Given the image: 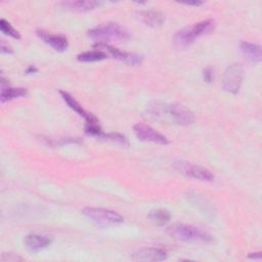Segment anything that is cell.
<instances>
[{"label": "cell", "mask_w": 262, "mask_h": 262, "mask_svg": "<svg viewBox=\"0 0 262 262\" xmlns=\"http://www.w3.org/2000/svg\"><path fill=\"white\" fill-rule=\"evenodd\" d=\"M182 4H185V5H193V6H199V5H202L203 2L202 1H188V2H182Z\"/></svg>", "instance_id": "cell-25"}, {"label": "cell", "mask_w": 262, "mask_h": 262, "mask_svg": "<svg viewBox=\"0 0 262 262\" xmlns=\"http://www.w3.org/2000/svg\"><path fill=\"white\" fill-rule=\"evenodd\" d=\"M87 36L100 44L126 41L130 38L129 32L124 27L116 23H107L96 26L87 32Z\"/></svg>", "instance_id": "cell-2"}, {"label": "cell", "mask_w": 262, "mask_h": 262, "mask_svg": "<svg viewBox=\"0 0 262 262\" xmlns=\"http://www.w3.org/2000/svg\"><path fill=\"white\" fill-rule=\"evenodd\" d=\"M248 257H249V258H251V259H257V260H260L262 256H261V254H260V253H254V254H250Z\"/></svg>", "instance_id": "cell-26"}, {"label": "cell", "mask_w": 262, "mask_h": 262, "mask_svg": "<svg viewBox=\"0 0 262 262\" xmlns=\"http://www.w3.org/2000/svg\"><path fill=\"white\" fill-rule=\"evenodd\" d=\"M167 232L172 237L178 241L186 242V243L209 244V243H212L214 239L213 236L210 233L206 232L205 230L192 225L182 224V223H178L170 226L167 229Z\"/></svg>", "instance_id": "cell-3"}, {"label": "cell", "mask_w": 262, "mask_h": 262, "mask_svg": "<svg viewBox=\"0 0 262 262\" xmlns=\"http://www.w3.org/2000/svg\"><path fill=\"white\" fill-rule=\"evenodd\" d=\"M27 95V89L25 88H11V87H6V88H2L1 91V95H0V99L2 102L17 98V97H21Z\"/></svg>", "instance_id": "cell-18"}, {"label": "cell", "mask_w": 262, "mask_h": 262, "mask_svg": "<svg viewBox=\"0 0 262 262\" xmlns=\"http://www.w3.org/2000/svg\"><path fill=\"white\" fill-rule=\"evenodd\" d=\"M241 50L244 54V56L252 61V62H259L262 57V52H261V47L257 44H253L247 41H243L239 44Z\"/></svg>", "instance_id": "cell-16"}, {"label": "cell", "mask_w": 262, "mask_h": 262, "mask_svg": "<svg viewBox=\"0 0 262 262\" xmlns=\"http://www.w3.org/2000/svg\"><path fill=\"white\" fill-rule=\"evenodd\" d=\"M101 4H102V2L95 1V0L64 1V2H60L59 3V5H61L63 8H67V9H70V10H74V11H79V12L93 10V9L99 7Z\"/></svg>", "instance_id": "cell-12"}, {"label": "cell", "mask_w": 262, "mask_h": 262, "mask_svg": "<svg viewBox=\"0 0 262 262\" xmlns=\"http://www.w3.org/2000/svg\"><path fill=\"white\" fill-rule=\"evenodd\" d=\"M136 261H162L167 258V253L160 248H140L131 254Z\"/></svg>", "instance_id": "cell-9"}, {"label": "cell", "mask_w": 262, "mask_h": 262, "mask_svg": "<svg viewBox=\"0 0 262 262\" xmlns=\"http://www.w3.org/2000/svg\"><path fill=\"white\" fill-rule=\"evenodd\" d=\"M148 116L159 121H166L177 125H190L194 121L191 111L179 103L152 102L146 110Z\"/></svg>", "instance_id": "cell-1"}, {"label": "cell", "mask_w": 262, "mask_h": 262, "mask_svg": "<svg viewBox=\"0 0 262 262\" xmlns=\"http://www.w3.org/2000/svg\"><path fill=\"white\" fill-rule=\"evenodd\" d=\"M59 93H60L62 99L64 100V102H66L74 112H76L77 114H79L80 116H82V117L85 119L86 123L93 122V121H96V120H97L94 115L87 113V112L81 106V104H80L70 93H68V92H66V91H62V90H60Z\"/></svg>", "instance_id": "cell-13"}, {"label": "cell", "mask_w": 262, "mask_h": 262, "mask_svg": "<svg viewBox=\"0 0 262 262\" xmlns=\"http://www.w3.org/2000/svg\"><path fill=\"white\" fill-rule=\"evenodd\" d=\"M83 214L94 222L101 225H114L120 224L124 221L122 215L116 211H112L103 208H84L82 210Z\"/></svg>", "instance_id": "cell-4"}, {"label": "cell", "mask_w": 262, "mask_h": 262, "mask_svg": "<svg viewBox=\"0 0 262 262\" xmlns=\"http://www.w3.org/2000/svg\"><path fill=\"white\" fill-rule=\"evenodd\" d=\"M103 138H106L108 140H112V141H116V142H119L123 145L125 144H128V141L126 139L125 136L121 135V134H118V133H110V134H102Z\"/></svg>", "instance_id": "cell-22"}, {"label": "cell", "mask_w": 262, "mask_h": 262, "mask_svg": "<svg viewBox=\"0 0 262 262\" xmlns=\"http://www.w3.org/2000/svg\"><path fill=\"white\" fill-rule=\"evenodd\" d=\"M133 132L135 136L141 140V141H148V142H154L158 144H168L170 141L169 139L159 133L157 130L151 128L148 125H145L143 123H137L133 126Z\"/></svg>", "instance_id": "cell-8"}, {"label": "cell", "mask_w": 262, "mask_h": 262, "mask_svg": "<svg viewBox=\"0 0 262 262\" xmlns=\"http://www.w3.org/2000/svg\"><path fill=\"white\" fill-rule=\"evenodd\" d=\"M192 26H193V29L196 33V36L200 37V36L211 33L215 28V21L213 19H206V20H202L200 23H196Z\"/></svg>", "instance_id": "cell-20"}, {"label": "cell", "mask_w": 262, "mask_h": 262, "mask_svg": "<svg viewBox=\"0 0 262 262\" xmlns=\"http://www.w3.org/2000/svg\"><path fill=\"white\" fill-rule=\"evenodd\" d=\"M0 30L4 35H8L14 39H20L19 33L4 18L0 20Z\"/></svg>", "instance_id": "cell-21"}, {"label": "cell", "mask_w": 262, "mask_h": 262, "mask_svg": "<svg viewBox=\"0 0 262 262\" xmlns=\"http://www.w3.org/2000/svg\"><path fill=\"white\" fill-rule=\"evenodd\" d=\"M34 72H37V69H35L34 67H30L28 70H27V73H34Z\"/></svg>", "instance_id": "cell-27"}, {"label": "cell", "mask_w": 262, "mask_h": 262, "mask_svg": "<svg viewBox=\"0 0 262 262\" xmlns=\"http://www.w3.org/2000/svg\"><path fill=\"white\" fill-rule=\"evenodd\" d=\"M147 217L157 225H164L171 219V214L165 209H154L149 211Z\"/></svg>", "instance_id": "cell-17"}, {"label": "cell", "mask_w": 262, "mask_h": 262, "mask_svg": "<svg viewBox=\"0 0 262 262\" xmlns=\"http://www.w3.org/2000/svg\"><path fill=\"white\" fill-rule=\"evenodd\" d=\"M37 35L49 46H51L54 50L56 51H64L67 50L69 46L68 39L62 36V35H56V34H51L45 31H37Z\"/></svg>", "instance_id": "cell-11"}, {"label": "cell", "mask_w": 262, "mask_h": 262, "mask_svg": "<svg viewBox=\"0 0 262 262\" xmlns=\"http://www.w3.org/2000/svg\"><path fill=\"white\" fill-rule=\"evenodd\" d=\"M107 55L100 51V50H91V51H85L80 53L77 56V59L79 61H83V62H92V61H98V60H102L104 58H106Z\"/></svg>", "instance_id": "cell-19"}, {"label": "cell", "mask_w": 262, "mask_h": 262, "mask_svg": "<svg viewBox=\"0 0 262 262\" xmlns=\"http://www.w3.org/2000/svg\"><path fill=\"white\" fill-rule=\"evenodd\" d=\"M203 78L207 83H212L214 80V71L211 68H207L203 72Z\"/></svg>", "instance_id": "cell-23"}, {"label": "cell", "mask_w": 262, "mask_h": 262, "mask_svg": "<svg viewBox=\"0 0 262 262\" xmlns=\"http://www.w3.org/2000/svg\"><path fill=\"white\" fill-rule=\"evenodd\" d=\"M1 52L3 53H12V49L9 45H6L4 41L1 42Z\"/></svg>", "instance_id": "cell-24"}, {"label": "cell", "mask_w": 262, "mask_h": 262, "mask_svg": "<svg viewBox=\"0 0 262 262\" xmlns=\"http://www.w3.org/2000/svg\"><path fill=\"white\" fill-rule=\"evenodd\" d=\"M25 245L26 247L32 251V252H38L42 249L47 248L52 239L49 236L46 235H40V234H29L25 237Z\"/></svg>", "instance_id": "cell-14"}, {"label": "cell", "mask_w": 262, "mask_h": 262, "mask_svg": "<svg viewBox=\"0 0 262 262\" xmlns=\"http://www.w3.org/2000/svg\"><path fill=\"white\" fill-rule=\"evenodd\" d=\"M174 168L179 171L181 174L188 176L190 178H194L201 181H213L214 174L205 167L200 165H195L186 161L178 160L173 163Z\"/></svg>", "instance_id": "cell-5"}, {"label": "cell", "mask_w": 262, "mask_h": 262, "mask_svg": "<svg viewBox=\"0 0 262 262\" xmlns=\"http://www.w3.org/2000/svg\"><path fill=\"white\" fill-rule=\"evenodd\" d=\"M243 82V68L241 64L233 63L226 68L223 75V88L230 93H237Z\"/></svg>", "instance_id": "cell-7"}, {"label": "cell", "mask_w": 262, "mask_h": 262, "mask_svg": "<svg viewBox=\"0 0 262 262\" xmlns=\"http://www.w3.org/2000/svg\"><path fill=\"white\" fill-rule=\"evenodd\" d=\"M195 38H198L195 31L192 26L185 27L179 31H177L173 36V43L179 49H184L190 46Z\"/></svg>", "instance_id": "cell-10"}, {"label": "cell", "mask_w": 262, "mask_h": 262, "mask_svg": "<svg viewBox=\"0 0 262 262\" xmlns=\"http://www.w3.org/2000/svg\"><path fill=\"white\" fill-rule=\"evenodd\" d=\"M138 18L146 26L156 28L163 25L165 17L164 14L157 10H143L138 13Z\"/></svg>", "instance_id": "cell-15"}, {"label": "cell", "mask_w": 262, "mask_h": 262, "mask_svg": "<svg viewBox=\"0 0 262 262\" xmlns=\"http://www.w3.org/2000/svg\"><path fill=\"white\" fill-rule=\"evenodd\" d=\"M94 48H96L97 50H100L102 52H104L107 56H112L113 58L119 59L123 62H125L128 66H138L142 62V56L136 53H132V52H124L121 51L120 49L110 45V44H100V43H96L93 45Z\"/></svg>", "instance_id": "cell-6"}]
</instances>
